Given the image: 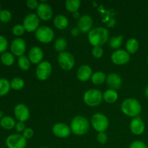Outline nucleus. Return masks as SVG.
<instances>
[{"instance_id": "1", "label": "nucleus", "mask_w": 148, "mask_h": 148, "mask_svg": "<svg viewBox=\"0 0 148 148\" xmlns=\"http://www.w3.org/2000/svg\"><path fill=\"white\" fill-rule=\"evenodd\" d=\"M108 30L103 27L92 29L88 33V40L92 46H101L108 40Z\"/></svg>"}, {"instance_id": "2", "label": "nucleus", "mask_w": 148, "mask_h": 148, "mask_svg": "<svg viewBox=\"0 0 148 148\" xmlns=\"http://www.w3.org/2000/svg\"><path fill=\"white\" fill-rule=\"evenodd\" d=\"M121 109L125 115L130 117H137L142 111L140 103L134 98H127L122 102Z\"/></svg>"}, {"instance_id": "3", "label": "nucleus", "mask_w": 148, "mask_h": 148, "mask_svg": "<svg viewBox=\"0 0 148 148\" xmlns=\"http://www.w3.org/2000/svg\"><path fill=\"white\" fill-rule=\"evenodd\" d=\"M90 128L88 120L82 116H77L71 121V131L76 135H83L86 134Z\"/></svg>"}, {"instance_id": "4", "label": "nucleus", "mask_w": 148, "mask_h": 148, "mask_svg": "<svg viewBox=\"0 0 148 148\" xmlns=\"http://www.w3.org/2000/svg\"><path fill=\"white\" fill-rule=\"evenodd\" d=\"M103 97L101 90L97 89H90L85 92L83 101L87 106L95 107L100 105L102 102Z\"/></svg>"}, {"instance_id": "5", "label": "nucleus", "mask_w": 148, "mask_h": 148, "mask_svg": "<svg viewBox=\"0 0 148 148\" xmlns=\"http://www.w3.org/2000/svg\"><path fill=\"white\" fill-rule=\"evenodd\" d=\"M91 124L94 130L98 132H105L109 125L108 118L104 114L98 113L94 114L91 118Z\"/></svg>"}, {"instance_id": "6", "label": "nucleus", "mask_w": 148, "mask_h": 148, "mask_svg": "<svg viewBox=\"0 0 148 148\" xmlns=\"http://www.w3.org/2000/svg\"><path fill=\"white\" fill-rule=\"evenodd\" d=\"M36 38L43 43H49L54 38V32L48 26H40L36 31Z\"/></svg>"}, {"instance_id": "7", "label": "nucleus", "mask_w": 148, "mask_h": 148, "mask_svg": "<svg viewBox=\"0 0 148 148\" xmlns=\"http://www.w3.org/2000/svg\"><path fill=\"white\" fill-rule=\"evenodd\" d=\"M6 145L8 148H25L27 140L20 134H12L6 139Z\"/></svg>"}, {"instance_id": "8", "label": "nucleus", "mask_w": 148, "mask_h": 148, "mask_svg": "<svg viewBox=\"0 0 148 148\" xmlns=\"http://www.w3.org/2000/svg\"><path fill=\"white\" fill-rule=\"evenodd\" d=\"M58 62L62 69L64 70H70L74 67L75 64V59L73 55L69 52L60 53L58 57Z\"/></svg>"}, {"instance_id": "9", "label": "nucleus", "mask_w": 148, "mask_h": 148, "mask_svg": "<svg viewBox=\"0 0 148 148\" xmlns=\"http://www.w3.org/2000/svg\"><path fill=\"white\" fill-rule=\"evenodd\" d=\"M39 24H40L39 17H38L37 14H33V13H30L26 15L23 23L25 30L29 33L36 31L39 27Z\"/></svg>"}, {"instance_id": "10", "label": "nucleus", "mask_w": 148, "mask_h": 148, "mask_svg": "<svg viewBox=\"0 0 148 148\" xmlns=\"http://www.w3.org/2000/svg\"><path fill=\"white\" fill-rule=\"evenodd\" d=\"M52 72L51 64L49 62H41L36 68V77L40 80H46L50 77Z\"/></svg>"}, {"instance_id": "11", "label": "nucleus", "mask_w": 148, "mask_h": 148, "mask_svg": "<svg viewBox=\"0 0 148 148\" xmlns=\"http://www.w3.org/2000/svg\"><path fill=\"white\" fill-rule=\"evenodd\" d=\"M111 61L116 65H124L130 60V55L127 51L118 49L111 54Z\"/></svg>"}, {"instance_id": "12", "label": "nucleus", "mask_w": 148, "mask_h": 148, "mask_svg": "<svg viewBox=\"0 0 148 148\" xmlns=\"http://www.w3.org/2000/svg\"><path fill=\"white\" fill-rule=\"evenodd\" d=\"M11 53L14 56H23L26 51V43L21 38H17L12 40L10 46Z\"/></svg>"}, {"instance_id": "13", "label": "nucleus", "mask_w": 148, "mask_h": 148, "mask_svg": "<svg viewBox=\"0 0 148 148\" xmlns=\"http://www.w3.org/2000/svg\"><path fill=\"white\" fill-rule=\"evenodd\" d=\"M14 114L18 121L24 122L30 118V111L25 104L19 103L14 108Z\"/></svg>"}, {"instance_id": "14", "label": "nucleus", "mask_w": 148, "mask_h": 148, "mask_svg": "<svg viewBox=\"0 0 148 148\" xmlns=\"http://www.w3.org/2000/svg\"><path fill=\"white\" fill-rule=\"evenodd\" d=\"M37 15L40 20L48 21L53 16V10L49 4L40 3L37 8Z\"/></svg>"}, {"instance_id": "15", "label": "nucleus", "mask_w": 148, "mask_h": 148, "mask_svg": "<svg viewBox=\"0 0 148 148\" xmlns=\"http://www.w3.org/2000/svg\"><path fill=\"white\" fill-rule=\"evenodd\" d=\"M53 134L59 138H66L71 134V129L67 124L64 123H57L52 129Z\"/></svg>"}, {"instance_id": "16", "label": "nucleus", "mask_w": 148, "mask_h": 148, "mask_svg": "<svg viewBox=\"0 0 148 148\" xmlns=\"http://www.w3.org/2000/svg\"><path fill=\"white\" fill-rule=\"evenodd\" d=\"M92 26V17L88 14H84L81 16L78 20L77 28L82 33H85L91 30Z\"/></svg>"}, {"instance_id": "17", "label": "nucleus", "mask_w": 148, "mask_h": 148, "mask_svg": "<svg viewBox=\"0 0 148 148\" xmlns=\"http://www.w3.org/2000/svg\"><path fill=\"white\" fill-rule=\"evenodd\" d=\"M130 130L135 135H140L144 133L145 130L144 121L140 117H135L130 122Z\"/></svg>"}, {"instance_id": "18", "label": "nucleus", "mask_w": 148, "mask_h": 148, "mask_svg": "<svg viewBox=\"0 0 148 148\" xmlns=\"http://www.w3.org/2000/svg\"><path fill=\"white\" fill-rule=\"evenodd\" d=\"M28 58L32 64H39L43 58V50L38 46H34L29 51Z\"/></svg>"}, {"instance_id": "19", "label": "nucleus", "mask_w": 148, "mask_h": 148, "mask_svg": "<svg viewBox=\"0 0 148 148\" xmlns=\"http://www.w3.org/2000/svg\"><path fill=\"white\" fill-rule=\"evenodd\" d=\"M92 75V69L88 65H82L79 66L77 72V76L78 79L81 82H86L88 79H91Z\"/></svg>"}, {"instance_id": "20", "label": "nucleus", "mask_w": 148, "mask_h": 148, "mask_svg": "<svg viewBox=\"0 0 148 148\" xmlns=\"http://www.w3.org/2000/svg\"><path fill=\"white\" fill-rule=\"evenodd\" d=\"M106 83L110 89L117 90L121 87L122 80L121 78L118 74L116 73H111L106 77Z\"/></svg>"}, {"instance_id": "21", "label": "nucleus", "mask_w": 148, "mask_h": 148, "mask_svg": "<svg viewBox=\"0 0 148 148\" xmlns=\"http://www.w3.org/2000/svg\"><path fill=\"white\" fill-rule=\"evenodd\" d=\"M68 23L69 22L67 17L63 14H59L56 16L53 20V25L59 30H63L66 28L68 25Z\"/></svg>"}, {"instance_id": "22", "label": "nucleus", "mask_w": 148, "mask_h": 148, "mask_svg": "<svg viewBox=\"0 0 148 148\" xmlns=\"http://www.w3.org/2000/svg\"><path fill=\"white\" fill-rule=\"evenodd\" d=\"M15 124L14 119L10 116H4L1 119H0V126L4 130H12L15 127Z\"/></svg>"}, {"instance_id": "23", "label": "nucleus", "mask_w": 148, "mask_h": 148, "mask_svg": "<svg viewBox=\"0 0 148 148\" xmlns=\"http://www.w3.org/2000/svg\"><path fill=\"white\" fill-rule=\"evenodd\" d=\"M103 100L108 103H114L118 99V94L115 90L108 89L103 94Z\"/></svg>"}, {"instance_id": "24", "label": "nucleus", "mask_w": 148, "mask_h": 148, "mask_svg": "<svg viewBox=\"0 0 148 148\" xmlns=\"http://www.w3.org/2000/svg\"><path fill=\"white\" fill-rule=\"evenodd\" d=\"M139 42L135 38H130L126 43V49L129 53H135L139 49Z\"/></svg>"}, {"instance_id": "25", "label": "nucleus", "mask_w": 148, "mask_h": 148, "mask_svg": "<svg viewBox=\"0 0 148 148\" xmlns=\"http://www.w3.org/2000/svg\"><path fill=\"white\" fill-rule=\"evenodd\" d=\"M81 2L79 0H66L65 2V7L69 12L72 14L77 12L80 7Z\"/></svg>"}, {"instance_id": "26", "label": "nucleus", "mask_w": 148, "mask_h": 148, "mask_svg": "<svg viewBox=\"0 0 148 148\" xmlns=\"http://www.w3.org/2000/svg\"><path fill=\"white\" fill-rule=\"evenodd\" d=\"M1 63L4 65L7 66H12V65L14 64V56L11 53V52H4L3 53H1Z\"/></svg>"}, {"instance_id": "27", "label": "nucleus", "mask_w": 148, "mask_h": 148, "mask_svg": "<svg viewBox=\"0 0 148 148\" xmlns=\"http://www.w3.org/2000/svg\"><path fill=\"white\" fill-rule=\"evenodd\" d=\"M90 79L94 85H101L106 80V75L102 72H97L92 74Z\"/></svg>"}, {"instance_id": "28", "label": "nucleus", "mask_w": 148, "mask_h": 148, "mask_svg": "<svg viewBox=\"0 0 148 148\" xmlns=\"http://www.w3.org/2000/svg\"><path fill=\"white\" fill-rule=\"evenodd\" d=\"M11 88L10 82L6 78H0V96L7 95Z\"/></svg>"}, {"instance_id": "29", "label": "nucleus", "mask_w": 148, "mask_h": 148, "mask_svg": "<svg viewBox=\"0 0 148 148\" xmlns=\"http://www.w3.org/2000/svg\"><path fill=\"white\" fill-rule=\"evenodd\" d=\"M30 63L31 62H30L29 58L25 56V55L20 56L18 58V60H17V64H18L19 67L23 71H27L30 69Z\"/></svg>"}, {"instance_id": "30", "label": "nucleus", "mask_w": 148, "mask_h": 148, "mask_svg": "<svg viewBox=\"0 0 148 148\" xmlns=\"http://www.w3.org/2000/svg\"><path fill=\"white\" fill-rule=\"evenodd\" d=\"M66 46H67V43H66V40L64 38H59L58 39H56L54 43L55 50L59 52V53L64 51Z\"/></svg>"}, {"instance_id": "31", "label": "nucleus", "mask_w": 148, "mask_h": 148, "mask_svg": "<svg viewBox=\"0 0 148 148\" xmlns=\"http://www.w3.org/2000/svg\"><path fill=\"white\" fill-rule=\"evenodd\" d=\"M25 85V82L23 78L14 77L10 81V86L11 88L15 90H20L23 89Z\"/></svg>"}, {"instance_id": "32", "label": "nucleus", "mask_w": 148, "mask_h": 148, "mask_svg": "<svg viewBox=\"0 0 148 148\" xmlns=\"http://www.w3.org/2000/svg\"><path fill=\"white\" fill-rule=\"evenodd\" d=\"M122 40L123 36L121 35L116 36V37L111 38L109 41L110 46L114 49H118L122 44Z\"/></svg>"}, {"instance_id": "33", "label": "nucleus", "mask_w": 148, "mask_h": 148, "mask_svg": "<svg viewBox=\"0 0 148 148\" xmlns=\"http://www.w3.org/2000/svg\"><path fill=\"white\" fill-rule=\"evenodd\" d=\"M11 19L12 14L8 10H1L0 12V21L2 23H8Z\"/></svg>"}, {"instance_id": "34", "label": "nucleus", "mask_w": 148, "mask_h": 148, "mask_svg": "<svg viewBox=\"0 0 148 148\" xmlns=\"http://www.w3.org/2000/svg\"><path fill=\"white\" fill-rule=\"evenodd\" d=\"M12 33L14 35V36H21L24 34L25 30L23 25L17 24L13 26L12 29Z\"/></svg>"}, {"instance_id": "35", "label": "nucleus", "mask_w": 148, "mask_h": 148, "mask_svg": "<svg viewBox=\"0 0 148 148\" xmlns=\"http://www.w3.org/2000/svg\"><path fill=\"white\" fill-rule=\"evenodd\" d=\"M92 55L95 59H100L103 55V49L101 46H95L92 49Z\"/></svg>"}, {"instance_id": "36", "label": "nucleus", "mask_w": 148, "mask_h": 148, "mask_svg": "<svg viewBox=\"0 0 148 148\" xmlns=\"http://www.w3.org/2000/svg\"><path fill=\"white\" fill-rule=\"evenodd\" d=\"M8 40L4 36L0 35V53H3L6 52V50L8 48Z\"/></svg>"}, {"instance_id": "37", "label": "nucleus", "mask_w": 148, "mask_h": 148, "mask_svg": "<svg viewBox=\"0 0 148 148\" xmlns=\"http://www.w3.org/2000/svg\"><path fill=\"white\" fill-rule=\"evenodd\" d=\"M130 148H147V145L145 144L143 142L140 141V140H136V141L132 142L130 145Z\"/></svg>"}, {"instance_id": "38", "label": "nucleus", "mask_w": 148, "mask_h": 148, "mask_svg": "<svg viewBox=\"0 0 148 148\" xmlns=\"http://www.w3.org/2000/svg\"><path fill=\"white\" fill-rule=\"evenodd\" d=\"M97 140L101 144H105L108 140V136L105 132H99L97 136Z\"/></svg>"}, {"instance_id": "39", "label": "nucleus", "mask_w": 148, "mask_h": 148, "mask_svg": "<svg viewBox=\"0 0 148 148\" xmlns=\"http://www.w3.org/2000/svg\"><path fill=\"white\" fill-rule=\"evenodd\" d=\"M33 134H34V131L31 128H26L23 132V136L26 140L32 138Z\"/></svg>"}, {"instance_id": "40", "label": "nucleus", "mask_w": 148, "mask_h": 148, "mask_svg": "<svg viewBox=\"0 0 148 148\" xmlns=\"http://www.w3.org/2000/svg\"><path fill=\"white\" fill-rule=\"evenodd\" d=\"M26 5L30 10H35V9L38 8L39 4L38 2V1H36V0H28L26 2Z\"/></svg>"}, {"instance_id": "41", "label": "nucleus", "mask_w": 148, "mask_h": 148, "mask_svg": "<svg viewBox=\"0 0 148 148\" xmlns=\"http://www.w3.org/2000/svg\"><path fill=\"white\" fill-rule=\"evenodd\" d=\"M16 131L17 132H23L24 130H25V125L24 122L22 121H17L15 124V127H14Z\"/></svg>"}, {"instance_id": "42", "label": "nucleus", "mask_w": 148, "mask_h": 148, "mask_svg": "<svg viewBox=\"0 0 148 148\" xmlns=\"http://www.w3.org/2000/svg\"><path fill=\"white\" fill-rule=\"evenodd\" d=\"M79 32L80 31H79V29H78L77 27V28H73L71 30V34L73 36H77L78 35H79Z\"/></svg>"}, {"instance_id": "43", "label": "nucleus", "mask_w": 148, "mask_h": 148, "mask_svg": "<svg viewBox=\"0 0 148 148\" xmlns=\"http://www.w3.org/2000/svg\"><path fill=\"white\" fill-rule=\"evenodd\" d=\"M73 14V17H75V18H76V19L79 18V17H80V15H79V13L78 12L73 13V14Z\"/></svg>"}, {"instance_id": "44", "label": "nucleus", "mask_w": 148, "mask_h": 148, "mask_svg": "<svg viewBox=\"0 0 148 148\" xmlns=\"http://www.w3.org/2000/svg\"><path fill=\"white\" fill-rule=\"evenodd\" d=\"M145 96L148 98V85L146 87L145 90Z\"/></svg>"}, {"instance_id": "45", "label": "nucleus", "mask_w": 148, "mask_h": 148, "mask_svg": "<svg viewBox=\"0 0 148 148\" xmlns=\"http://www.w3.org/2000/svg\"><path fill=\"white\" fill-rule=\"evenodd\" d=\"M4 116V113H3L2 111H1V110H0V119H2Z\"/></svg>"}, {"instance_id": "46", "label": "nucleus", "mask_w": 148, "mask_h": 148, "mask_svg": "<svg viewBox=\"0 0 148 148\" xmlns=\"http://www.w3.org/2000/svg\"><path fill=\"white\" fill-rule=\"evenodd\" d=\"M1 11V4H0V12Z\"/></svg>"}, {"instance_id": "47", "label": "nucleus", "mask_w": 148, "mask_h": 148, "mask_svg": "<svg viewBox=\"0 0 148 148\" xmlns=\"http://www.w3.org/2000/svg\"><path fill=\"white\" fill-rule=\"evenodd\" d=\"M40 148H49V147H40Z\"/></svg>"}, {"instance_id": "48", "label": "nucleus", "mask_w": 148, "mask_h": 148, "mask_svg": "<svg viewBox=\"0 0 148 148\" xmlns=\"http://www.w3.org/2000/svg\"><path fill=\"white\" fill-rule=\"evenodd\" d=\"M147 148H148V144H147Z\"/></svg>"}, {"instance_id": "49", "label": "nucleus", "mask_w": 148, "mask_h": 148, "mask_svg": "<svg viewBox=\"0 0 148 148\" xmlns=\"http://www.w3.org/2000/svg\"><path fill=\"white\" fill-rule=\"evenodd\" d=\"M147 62H148V56H147Z\"/></svg>"}]
</instances>
